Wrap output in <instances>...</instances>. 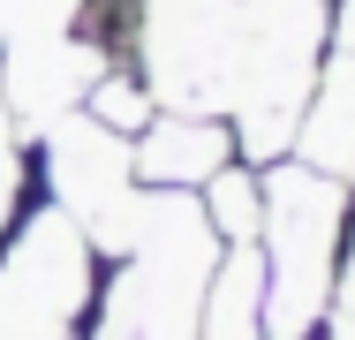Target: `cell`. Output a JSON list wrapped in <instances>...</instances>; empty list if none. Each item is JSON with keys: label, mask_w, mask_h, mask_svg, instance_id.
<instances>
[{"label": "cell", "mask_w": 355, "mask_h": 340, "mask_svg": "<svg viewBox=\"0 0 355 340\" xmlns=\"http://www.w3.org/2000/svg\"><path fill=\"white\" fill-rule=\"evenodd\" d=\"M219 242L205 204L182 189H144V212L129 242L98 272V303L83 340H197L205 287H212Z\"/></svg>", "instance_id": "6da1fadb"}, {"label": "cell", "mask_w": 355, "mask_h": 340, "mask_svg": "<svg viewBox=\"0 0 355 340\" xmlns=\"http://www.w3.org/2000/svg\"><path fill=\"white\" fill-rule=\"evenodd\" d=\"M355 235V189L302 167L295 151L265 167V227H257V257H265V333L272 340H318L340 295Z\"/></svg>", "instance_id": "7a4b0ae2"}, {"label": "cell", "mask_w": 355, "mask_h": 340, "mask_svg": "<svg viewBox=\"0 0 355 340\" xmlns=\"http://www.w3.org/2000/svg\"><path fill=\"white\" fill-rule=\"evenodd\" d=\"M121 61L159 106L234 114L250 76V8L242 0H137Z\"/></svg>", "instance_id": "3957f363"}, {"label": "cell", "mask_w": 355, "mask_h": 340, "mask_svg": "<svg viewBox=\"0 0 355 340\" xmlns=\"http://www.w3.org/2000/svg\"><path fill=\"white\" fill-rule=\"evenodd\" d=\"M98 272V242L31 189V204L0 235V340H83Z\"/></svg>", "instance_id": "277c9868"}, {"label": "cell", "mask_w": 355, "mask_h": 340, "mask_svg": "<svg viewBox=\"0 0 355 340\" xmlns=\"http://www.w3.org/2000/svg\"><path fill=\"white\" fill-rule=\"evenodd\" d=\"M23 151H31V189L46 204H61L98 242V257H114L129 242L137 212H144V182L129 167V136H114L106 121H91L76 106L61 121H46L38 136H23Z\"/></svg>", "instance_id": "5b68a950"}, {"label": "cell", "mask_w": 355, "mask_h": 340, "mask_svg": "<svg viewBox=\"0 0 355 340\" xmlns=\"http://www.w3.org/2000/svg\"><path fill=\"white\" fill-rule=\"evenodd\" d=\"M114 68V53L83 31H38V38H15L0 46V99L15 114V129L38 136L46 121H61L83 106V91Z\"/></svg>", "instance_id": "8992f818"}, {"label": "cell", "mask_w": 355, "mask_h": 340, "mask_svg": "<svg viewBox=\"0 0 355 340\" xmlns=\"http://www.w3.org/2000/svg\"><path fill=\"white\" fill-rule=\"evenodd\" d=\"M242 159V136L227 114H182V106H159L137 136H129V167H137L144 189H182L197 197L219 167Z\"/></svg>", "instance_id": "52a82bcc"}, {"label": "cell", "mask_w": 355, "mask_h": 340, "mask_svg": "<svg viewBox=\"0 0 355 340\" xmlns=\"http://www.w3.org/2000/svg\"><path fill=\"white\" fill-rule=\"evenodd\" d=\"M295 159L355 189V53H340V46L318 68V91H310L302 129H295Z\"/></svg>", "instance_id": "ba28073f"}, {"label": "cell", "mask_w": 355, "mask_h": 340, "mask_svg": "<svg viewBox=\"0 0 355 340\" xmlns=\"http://www.w3.org/2000/svg\"><path fill=\"white\" fill-rule=\"evenodd\" d=\"M197 340H272L265 333V257H257V242H227L219 250Z\"/></svg>", "instance_id": "9c48e42d"}, {"label": "cell", "mask_w": 355, "mask_h": 340, "mask_svg": "<svg viewBox=\"0 0 355 340\" xmlns=\"http://www.w3.org/2000/svg\"><path fill=\"white\" fill-rule=\"evenodd\" d=\"M197 204H205L219 242H257V227H265V167H250V159L219 167L212 182L197 189Z\"/></svg>", "instance_id": "30bf717a"}, {"label": "cell", "mask_w": 355, "mask_h": 340, "mask_svg": "<svg viewBox=\"0 0 355 340\" xmlns=\"http://www.w3.org/2000/svg\"><path fill=\"white\" fill-rule=\"evenodd\" d=\"M83 114H91V121H106L114 136H137L144 121L159 114V99L144 91V76H137L129 61H114L98 83H91V91H83Z\"/></svg>", "instance_id": "8fae6325"}, {"label": "cell", "mask_w": 355, "mask_h": 340, "mask_svg": "<svg viewBox=\"0 0 355 340\" xmlns=\"http://www.w3.org/2000/svg\"><path fill=\"white\" fill-rule=\"evenodd\" d=\"M23 204H31V151H23V129H15V114L0 99V235H8V219Z\"/></svg>", "instance_id": "7c38bea8"}, {"label": "cell", "mask_w": 355, "mask_h": 340, "mask_svg": "<svg viewBox=\"0 0 355 340\" xmlns=\"http://www.w3.org/2000/svg\"><path fill=\"white\" fill-rule=\"evenodd\" d=\"M83 0H0V46L38 38V31H76Z\"/></svg>", "instance_id": "4fadbf2b"}, {"label": "cell", "mask_w": 355, "mask_h": 340, "mask_svg": "<svg viewBox=\"0 0 355 340\" xmlns=\"http://www.w3.org/2000/svg\"><path fill=\"white\" fill-rule=\"evenodd\" d=\"M333 46L355 53V0H333Z\"/></svg>", "instance_id": "5bb4252c"}]
</instances>
